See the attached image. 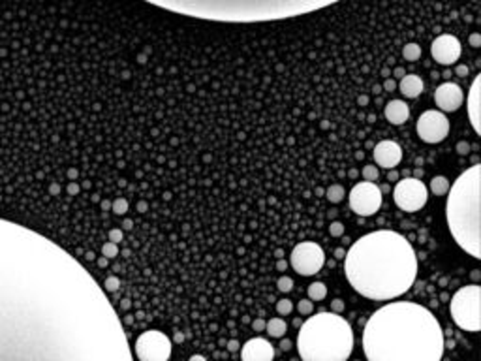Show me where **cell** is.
<instances>
[{
    "label": "cell",
    "instance_id": "cell-1",
    "mask_svg": "<svg viewBox=\"0 0 481 361\" xmlns=\"http://www.w3.org/2000/svg\"><path fill=\"white\" fill-rule=\"evenodd\" d=\"M0 361H134L111 301L76 256L0 218Z\"/></svg>",
    "mask_w": 481,
    "mask_h": 361
},
{
    "label": "cell",
    "instance_id": "cell-2",
    "mask_svg": "<svg viewBox=\"0 0 481 361\" xmlns=\"http://www.w3.org/2000/svg\"><path fill=\"white\" fill-rule=\"evenodd\" d=\"M446 337L431 310L412 301L378 309L365 324L367 361H440Z\"/></svg>",
    "mask_w": 481,
    "mask_h": 361
},
{
    "label": "cell",
    "instance_id": "cell-3",
    "mask_svg": "<svg viewBox=\"0 0 481 361\" xmlns=\"http://www.w3.org/2000/svg\"><path fill=\"white\" fill-rule=\"evenodd\" d=\"M350 286L367 299L389 301L406 293L417 276V256L404 235L391 230L367 233L344 256Z\"/></svg>",
    "mask_w": 481,
    "mask_h": 361
},
{
    "label": "cell",
    "instance_id": "cell-4",
    "mask_svg": "<svg viewBox=\"0 0 481 361\" xmlns=\"http://www.w3.org/2000/svg\"><path fill=\"white\" fill-rule=\"evenodd\" d=\"M480 184L481 166L474 164L449 186L446 218L457 245L472 258L480 260Z\"/></svg>",
    "mask_w": 481,
    "mask_h": 361
},
{
    "label": "cell",
    "instance_id": "cell-5",
    "mask_svg": "<svg viewBox=\"0 0 481 361\" xmlns=\"http://www.w3.org/2000/svg\"><path fill=\"white\" fill-rule=\"evenodd\" d=\"M297 352L303 361H348L354 352L352 326L337 312H318L301 324Z\"/></svg>",
    "mask_w": 481,
    "mask_h": 361
},
{
    "label": "cell",
    "instance_id": "cell-6",
    "mask_svg": "<svg viewBox=\"0 0 481 361\" xmlns=\"http://www.w3.org/2000/svg\"><path fill=\"white\" fill-rule=\"evenodd\" d=\"M480 303L481 288L478 284H470V286L461 288L449 301V310H451L453 322L465 331L478 333L481 329Z\"/></svg>",
    "mask_w": 481,
    "mask_h": 361
},
{
    "label": "cell",
    "instance_id": "cell-7",
    "mask_svg": "<svg viewBox=\"0 0 481 361\" xmlns=\"http://www.w3.org/2000/svg\"><path fill=\"white\" fill-rule=\"evenodd\" d=\"M173 344L166 333L158 329L143 331L135 339V358L139 361H168Z\"/></svg>",
    "mask_w": 481,
    "mask_h": 361
},
{
    "label": "cell",
    "instance_id": "cell-8",
    "mask_svg": "<svg viewBox=\"0 0 481 361\" xmlns=\"http://www.w3.org/2000/svg\"><path fill=\"white\" fill-rule=\"evenodd\" d=\"M393 199L397 207H400L406 213H415L419 211L427 199H429V190L423 184L421 179L415 177H404L397 182V186L393 190Z\"/></svg>",
    "mask_w": 481,
    "mask_h": 361
},
{
    "label": "cell",
    "instance_id": "cell-9",
    "mask_svg": "<svg viewBox=\"0 0 481 361\" xmlns=\"http://www.w3.org/2000/svg\"><path fill=\"white\" fill-rule=\"evenodd\" d=\"M323 264H325V252L314 241H303L291 250V267L299 275H316L323 267Z\"/></svg>",
    "mask_w": 481,
    "mask_h": 361
},
{
    "label": "cell",
    "instance_id": "cell-10",
    "mask_svg": "<svg viewBox=\"0 0 481 361\" xmlns=\"http://www.w3.org/2000/svg\"><path fill=\"white\" fill-rule=\"evenodd\" d=\"M382 199H384V194L380 192L378 184L369 182V180L357 182L350 192V207L359 216L376 215L382 207Z\"/></svg>",
    "mask_w": 481,
    "mask_h": 361
},
{
    "label": "cell",
    "instance_id": "cell-11",
    "mask_svg": "<svg viewBox=\"0 0 481 361\" xmlns=\"http://www.w3.org/2000/svg\"><path fill=\"white\" fill-rule=\"evenodd\" d=\"M417 136L425 143H440L448 138L449 134V120L444 113L429 109L419 115L417 119Z\"/></svg>",
    "mask_w": 481,
    "mask_h": 361
},
{
    "label": "cell",
    "instance_id": "cell-12",
    "mask_svg": "<svg viewBox=\"0 0 481 361\" xmlns=\"http://www.w3.org/2000/svg\"><path fill=\"white\" fill-rule=\"evenodd\" d=\"M431 55L442 66H451L461 59V42L451 34L438 36L431 45Z\"/></svg>",
    "mask_w": 481,
    "mask_h": 361
},
{
    "label": "cell",
    "instance_id": "cell-13",
    "mask_svg": "<svg viewBox=\"0 0 481 361\" xmlns=\"http://www.w3.org/2000/svg\"><path fill=\"white\" fill-rule=\"evenodd\" d=\"M434 102L438 105L442 111H457L463 102H465V92L463 89L457 85V83H451V81H446L436 89L434 92Z\"/></svg>",
    "mask_w": 481,
    "mask_h": 361
},
{
    "label": "cell",
    "instance_id": "cell-14",
    "mask_svg": "<svg viewBox=\"0 0 481 361\" xmlns=\"http://www.w3.org/2000/svg\"><path fill=\"white\" fill-rule=\"evenodd\" d=\"M241 360L243 361H273L275 360V348L273 344L263 337H254L246 341L241 348Z\"/></svg>",
    "mask_w": 481,
    "mask_h": 361
},
{
    "label": "cell",
    "instance_id": "cell-15",
    "mask_svg": "<svg viewBox=\"0 0 481 361\" xmlns=\"http://www.w3.org/2000/svg\"><path fill=\"white\" fill-rule=\"evenodd\" d=\"M372 156H374L376 166H380L384 170H393L402 160V149L395 141L385 139V141H380L378 145L374 147Z\"/></svg>",
    "mask_w": 481,
    "mask_h": 361
},
{
    "label": "cell",
    "instance_id": "cell-16",
    "mask_svg": "<svg viewBox=\"0 0 481 361\" xmlns=\"http://www.w3.org/2000/svg\"><path fill=\"white\" fill-rule=\"evenodd\" d=\"M468 117L472 122L476 134H480V78L474 79L472 89H470V94H468Z\"/></svg>",
    "mask_w": 481,
    "mask_h": 361
},
{
    "label": "cell",
    "instance_id": "cell-17",
    "mask_svg": "<svg viewBox=\"0 0 481 361\" xmlns=\"http://www.w3.org/2000/svg\"><path fill=\"white\" fill-rule=\"evenodd\" d=\"M385 119L391 124H402V122H406V120L410 119V107H408V103L402 102V100H391L385 105Z\"/></svg>",
    "mask_w": 481,
    "mask_h": 361
},
{
    "label": "cell",
    "instance_id": "cell-18",
    "mask_svg": "<svg viewBox=\"0 0 481 361\" xmlns=\"http://www.w3.org/2000/svg\"><path fill=\"white\" fill-rule=\"evenodd\" d=\"M423 79L415 74H410V76H404L400 78V83H398V90L406 96V98H417V96L423 92Z\"/></svg>",
    "mask_w": 481,
    "mask_h": 361
},
{
    "label": "cell",
    "instance_id": "cell-19",
    "mask_svg": "<svg viewBox=\"0 0 481 361\" xmlns=\"http://www.w3.org/2000/svg\"><path fill=\"white\" fill-rule=\"evenodd\" d=\"M265 331L271 337H275V339H282V337L286 335L288 326L282 318H271L269 322H265Z\"/></svg>",
    "mask_w": 481,
    "mask_h": 361
},
{
    "label": "cell",
    "instance_id": "cell-20",
    "mask_svg": "<svg viewBox=\"0 0 481 361\" xmlns=\"http://www.w3.org/2000/svg\"><path fill=\"white\" fill-rule=\"evenodd\" d=\"M449 186H451V184H449L448 177H444V175H438V177H434V179L431 180V190L436 194V196L448 194Z\"/></svg>",
    "mask_w": 481,
    "mask_h": 361
},
{
    "label": "cell",
    "instance_id": "cell-21",
    "mask_svg": "<svg viewBox=\"0 0 481 361\" xmlns=\"http://www.w3.org/2000/svg\"><path fill=\"white\" fill-rule=\"evenodd\" d=\"M327 295V286L323 282H312L308 286V299L310 301H321Z\"/></svg>",
    "mask_w": 481,
    "mask_h": 361
},
{
    "label": "cell",
    "instance_id": "cell-22",
    "mask_svg": "<svg viewBox=\"0 0 481 361\" xmlns=\"http://www.w3.org/2000/svg\"><path fill=\"white\" fill-rule=\"evenodd\" d=\"M325 198L329 199L331 203H338L344 199V188L340 184H331L329 188L325 190Z\"/></svg>",
    "mask_w": 481,
    "mask_h": 361
},
{
    "label": "cell",
    "instance_id": "cell-23",
    "mask_svg": "<svg viewBox=\"0 0 481 361\" xmlns=\"http://www.w3.org/2000/svg\"><path fill=\"white\" fill-rule=\"evenodd\" d=\"M402 55H404L406 60L415 62V60L421 57V47H419L417 43H406L404 49H402Z\"/></svg>",
    "mask_w": 481,
    "mask_h": 361
},
{
    "label": "cell",
    "instance_id": "cell-24",
    "mask_svg": "<svg viewBox=\"0 0 481 361\" xmlns=\"http://www.w3.org/2000/svg\"><path fill=\"white\" fill-rule=\"evenodd\" d=\"M361 173H363V179L369 180V182L378 180V175H380V172H378V168H376V166H365Z\"/></svg>",
    "mask_w": 481,
    "mask_h": 361
},
{
    "label": "cell",
    "instance_id": "cell-25",
    "mask_svg": "<svg viewBox=\"0 0 481 361\" xmlns=\"http://www.w3.org/2000/svg\"><path fill=\"white\" fill-rule=\"evenodd\" d=\"M111 211H113L115 215H124V213L128 211V201L124 198L115 199V201L111 203Z\"/></svg>",
    "mask_w": 481,
    "mask_h": 361
},
{
    "label": "cell",
    "instance_id": "cell-26",
    "mask_svg": "<svg viewBox=\"0 0 481 361\" xmlns=\"http://www.w3.org/2000/svg\"><path fill=\"white\" fill-rule=\"evenodd\" d=\"M101 254L105 256L107 260H111V258H117V254H118V247L115 245V243H105L103 247H101Z\"/></svg>",
    "mask_w": 481,
    "mask_h": 361
},
{
    "label": "cell",
    "instance_id": "cell-27",
    "mask_svg": "<svg viewBox=\"0 0 481 361\" xmlns=\"http://www.w3.org/2000/svg\"><path fill=\"white\" fill-rule=\"evenodd\" d=\"M293 310V303L289 299H280L277 301V312L279 314H282V316H286V314H289Z\"/></svg>",
    "mask_w": 481,
    "mask_h": 361
},
{
    "label": "cell",
    "instance_id": "cell-28",
    "mask_svg": "<svg viewBox=\"0 0 481 361\" xmlns=\"http://www.w3.org/2000/svg\"><path fill=\"white\" fill-rule=\"evenodd\" d=\"M297 309H299V312H301L303 316H308V314H312L314 312V305L310 299H301L299 303H297Z\"/></svg>",
    "mask_w": 481,
    "mask_h": 361
},
{
    "label": "cell",
    "instance_id": "cell-29",
    "mask_svg": "<svg viewBox=\"0 0 481 361\" xmlns=\"http://www.w3.org/2000/svg\"><path fill=\"white\" fill-rule=\"evenodd\" d=\"M277 286H279V290L282 293H288L293 290V280L289 278V276H280L279 282H277Z\"/></svg>",
    "mask_w": 481,
    "mask_h": 361
},
{
    "label": "cell",
    "instance_id": "cell-30",
    "mask_svg": "<svg viewBox=\"0 0 481 361\" xmlns=\"http://www.w3.org/2000/svg\"><path fill=\"white\" fill-rule=\"evenodd\" d=\"M103 286H105V292H117L118 288H120V280H118L117 276H107L105 278V282H103Z\"/></svg>",
    "mask_w": 481,
    "mask_h": 361
},
{
    "label": "cell",
    "instance_id": "cell-31",
    "mask_svg": "<svg viewBox=\"0 0 481 361\" xmlns=\"http://www.w3.org/2000/svg\"><path fill=\"white\" fill-rule=\"evenodd\" d=\"M329 233L333 235V237H340V235L344 233V226H342V222H331Z\"/></svg>",
    "mask_w": 481,
    "mask_h": 361
},
{
    "label": "cell",
    "instance_id": "cell-32",
    "mask_svg": "<svg viewBox=\"0 0 481 361\" xmlns=\"http://www.w3.org/2000/svg\"><path fill=\"white\" fill-rule=\"evenodd\" d=\"M109 241L111 243H120L122 241V230H118V228H115V230H109Z\"/></svg>",
    "mask_w": 481,
    "mask_h": 361
},
{
    "label": "cell",
    "instance_id": "cell-33",
    "mask_svg": "<svg viewBox=\"0 0 481 361\" xmlns=\"http://www.w3.org/2000/svg\"><path fill=\"white\" fill-rule=\"evenodd\" d=\"M342 310H344V301H342V299L331 301V312H337V314H340Z\"/></svg>",
    "mask_w": 481,
    "mask_h": 361
},
{
    "label": "cell",
    "instance_id": "cell-34",
    "mask_svg": "<svg viewBox=\"0 0 481 361\" xmlns=\"http://www.w3.org/2000/svg\"><path fill=\"white\" fill-rule=\"evenodd\" d=\"M457 153H459V155H463V156L468 155V153H470V143H466V141H459V143H457Z\"/></svg>",
    "mask_w": 481,
    "mask_h": 361
},
{
    "label": "cell",
    "instance_id": "cell-35",
    "mask_svg": "<svg viewBox=\"0 0 481 361\" xmlns=\"http://www.w3.org/2000/svg\"><path fill=\"white\" fill-rule=\"evenodd\" d=\"M455 74L459 76V78H466L468 76V66H465V64H459L455 68Z\"/></svg>",
    "mask_w": 481,
    "mask_h": 361
},
{
    "label": "cell",
    "instance_id": "cell-36",
    "mask_svg": "<svg viewBox=\"0 0 481 361\" xmlns=\"http://www.w3.org/2000/svg\"><path fill=\"white\" fill-rule=\"evenodd\" d=\"M252 329L254 331H265V320H254Z\"/></svg>",
    "mask_w": 481,
    "mask_h": 361
},
{
    "label": "cell",
    "instance_id": "cell-37",
    "mask_svg": "<svg viewBox=\"0 0 481 361\" xmlns=\"http://www.w3.org/2000/svg\"><path fill=\"white\" fill-rule=\"evenodd\" d=\"M77 192H79V184H77V182H74V180H72V182H70V184H68V194H70V196H76Z\"/></svg>",
    "mask_w": 481,
    "mask_h": 361
},
{
    "label": "cell",
    "instance_id": "cell-38",
    "mask_svg": "<svg viewBox=\"0 0 481 361\" xmlns=\"http://www.w3.org/2000/svg\"><path fill=\"white\" fill-rule=\"evenodd\" d=\"M239 348H241V344H239V341H235V339H231V341L228 343V350H229V352H237Z\"/></svg>",
    "mask_w": 481,
    "mask_h": 361
},
{
    "label": "cell",
    "instance_id": "cell-39",
    "mask_svg": "<svg viewBox=\"0 0 481 361\" xmlns=\"http://www.w3.org/2000/svg\"><path fill=\"white\" fill-rule=\"evenodd\" d=\"M480 43H481L480 34H472V36H470V45H472V47H480Z\"/></svg>",
    "mask_w": 481,
    "mask_h": 361
},
{
    "label": "cell",
    "instance_id": "cell-40",
    "mask_svg": "<svg viewBox=\"0 0 481 361\" xmlns=\"http://www.w3.org/2000/svg\"><path fill=\"white\" fill-rule=\"evenodd\" d=\"M384 89H385V90H395V81H393V79H387V81L384 83Z\"/></svg>",
    "mask_w": 481,
    "mask_h": 361
},
{
    "label": "cell",
    "instance_id": "cell-41",
    "mask_svg": "<svg viewBox=\"0 0 481 361\" xmlns=\"http://www.w3.org/2000/svg\"><path fill=\"white\" fill-rule=\"evenodd\" d=\"M280 348H282V350H284V352H288V350H289V348H291V341H288V339H284V341H282V343H280Z\"/></svg>",
    "mask_w": 481,
    "mask_h": 361
},
{
    "label": "cell",
    "instance_id": "cell-42",
    "mask_svg": "<svg viewBox=\"0 0 481 361\" xmlns=\"http://www.w3.org/2000/svg\"><path fill=\"white\" fill-rule=\"evenodd\" d=\"M344 256H346V250H344V249L335 250V258H337V260H344Z\"/></svg>",
    "mask_w": 481,
    "mask_h": 361
},
{
    "label": "cell",
    "instance_id": "cell-43",
    "mask_svg": "<svg viewBox=\"0 0 481 361\" xmlns=\"http://www.w3.org/2000/svg\"><path fill=\"white\" fill-rule=\"evenodd\" d=\"M286 267H288L286 260H282V258H280L279 262H277V269H279V271H286Z\"/></svg>",
    "mask_w": 481,
    "mask_h": 361
},
{
    "label": "cell",
    "instance_id": "cell-44",
    "mask_svg": "<svg viewBox=\"0 0 481 361\" xmlns=\"http://www.w3.org/2000/svg\"><path fill=\"white\" fill-rule=\"evenodd\" d=\"M132 228H134V222H132L130 218H126V220L122 222V230H126V232H128V230H132Z\"/></svg>",
    "mask_w": 481,
    "mask_h": 361
},
{
    "label": "cell",
    "instance_id": "cell-45",
    "mask_svg": "<svg viewBox=\"0 0 481 361\" xmlns=\"http://www.w3.org/2000/svg\"><path fill=\"white\" fill-rule=\"evenodd\" d=\"M107 262H109V260L105 258V256H100V258H98V267H107Z\"/></svg>",
    "mask_w": 481,
    "mask_h": 361
},
{
    "label": "cell",
    "instance_id": "cell-46",
    "mask_svg": "<svg viewBox=\"0 0 481 361\" xmlns=\"http://www.w3.org/2000/svg\"><path fill=\"white\" fill-rule=\"evenodd\" d=\"M188 361H207V360H205L203 356H199V354H194V356H192V358H190Z\"/></svg>",
    "mask_w": 481,
    "mask_h": 361
},
{
    "label": "cell",
    "instance_id": "cell-47",
    "mask_svg": "<svg viewBox=\"0 0 481 361\" xmlns=\"http://www.w3.org/2000/svg\"><path fill=\"white\" fill-rule=\"evenodd\" d=\"M68 177H70V179H76V177H77V170H74V168H72V170H68Z\"/></svg>",
    "mask_w": 481,
    "mask_h": 361
},
{
    "label": "cell",
    "instance_id": "cell-48",
    "mask_svg": "<svg viewBox=\"0 0 481 361\" xmlns=\"http://www.w3.org/2000/svg\"><path fill=\"white\" fill-rule=\"evenodd\" d=\"M387 179H389V180H397V179H398V173H397V172H389Z\"/></svg>",
    "mask_w": 481,
    "mask_h": 361
},
{
    "label": "cell",
    "instance_id": "cell-49",
    "mask_svg": "<svg viewBox=\"0 0 481 361\" xmlns=\"http://www.w3.org/2000/svg\"><path fill=\"white\" fill-rule=\"evenodd\" d=\"M51 194H59V192H60V186H59V184H51Z\"/></svg>",
    "mask_w": 481,
    "mask_h": 361
},
{
    "label": "cell",
    "instance_id": "cell-50",
    "mask_svg": "<svg viewBox=\"0 0 481 361\" xmlns=\"http://www.w3.org/2000/svg\"><path fill=\"white\" fill-rule=\"evenodd\" d=\"M101 209H103V211H107V209H111V203H109V201H107V199H103V201H101Z\"/></svg>",
    "mask_w": 481,
    "mask_h": 361
},
{
    "label": "cell",
    "instance_id": "cell-51",
    "mask_svg": "<svg viewBox=\"0 0 481 361\" xmlns=\"http://www.w3.org/2000/svg\"><path fill=\"white\" fill-rule=\"evenodd\" d=\"M120 307H122V309H124V310L130 309V299H122V303H120Z\"/></svg>",
    "mask_w": 481,
    "mask_h": 361
},
{
    "label": "cell",
    "instance_id": "cell-52",
    "mask_svg": "<svg viewBox=\"0 0 481 361\" xmlns=\"http://www.w3.org/2000/svg\"><path fill=\"white\" fill-rule=\"evenodd\" d=\"M395 76H397V78H404V70L397 68V70H395Z\"/></svg>",
    "mask_w": 481,
    "mask_h": 361
},
{
    "label": "cell",
    "instance_id": "cell-53",
    "mask_svg": "<svg viewBox=\"0 0 481 361\" xmlns=\"http://www.w3.org/2000/svg\"><path fill=\"white\" fill-rule=\"evenodd\" d=\"M419 177H423V170H421V168H417V170H415V179H419Z\"/></svg>",
    "mask_w": 481,
    "mask_h": 361
},
{
    "label": "cell",
    "instance_id": "cell-54",
    "mask_svg": "<svg viewBox=\"0 0 481 361\" xmlns=\"http://www.w3.org/2000/svg\"><path fill=\"white\" fill-rule=\"evenodd\" d=\"M137 209H139V211H141V213H143L145 209H147V203H145V201H141V203H139V205H137Z\"/></svg>",
    "mask_w": 481,
    "mask_h": 361
},
{
    "label": "cell",
    "instance_id": "cell-55",
    "mask_svg": "<svg viewBox=\"0 0 481 361\" xmlns=\"http://www.w3.org/2000/svg\"><path fill=\"white\" fill-rule=\"evenodd\" d=\"M293 326H295V327H301V320H299V318L293 320Z\"/></svg>",
    "mask_w": 481,
    "mask_h": 361
},
{
    "label": "cell",
    "instance_id": "cell-56",
    "mask_svg": "<svg viewBox=\"0 0 481 361\" xmlns=\"http://www.w3.org/2000/svg\"><path fill=\"white\" fill-rule=\"evenodd\" d=\"M87 260H94V252H87Z\"/></svg>",
    "mask_w": 481,
    "mask_h": 361
},
{
    "label": "cell",
    "instance_id": "cell-57",
    "mask_svg": "<svg viewBox=\"0 0 481 361\" xmlns=\"http://www.w3.org/2000/svg\"><path fill=\"white\" fill-rule=\"evenodd\" d=\"M183 339H185V337H183V333H177V335H175V341H183Z\"/></svg>",
    "mask_w": 481,
    "mask_h": 361
}]
</instances>
